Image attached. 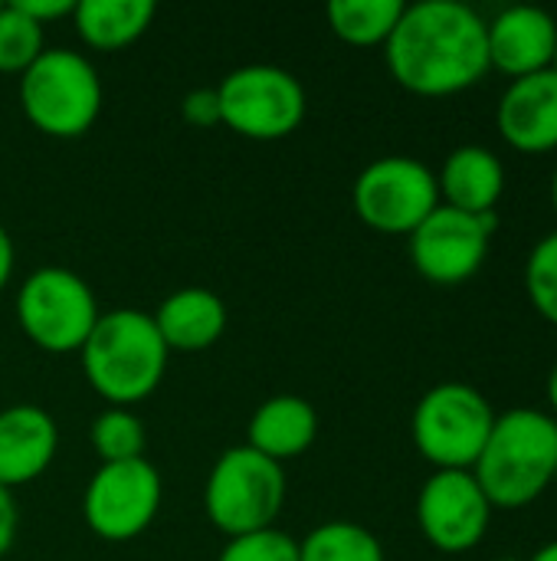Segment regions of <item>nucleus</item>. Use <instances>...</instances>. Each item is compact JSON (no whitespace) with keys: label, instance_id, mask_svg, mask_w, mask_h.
Wrapping results in <instances>:
<instances>
[{"label":"nucleus","instance_id":"ddd939ff","mask_svg":"<svg viewBox=\"0 0 557 561\" xmlns=\"http://www.w3.org/2000/svg\"><path fill=\"white\" fill-rule=\"evenodd\" d=\"M499 135L522 154L557 151V72L542 69L535 76L512 79L496 108Z\"/></svg>","mask_w":557,"mask_h":561},{"label":"nucleus","instance_id":"7ed1b4c3","mask_svg":"<svg viewBox=\"0 0 557 561\" xmlns=\"http://www.w3.org/2000/svg\"><path fill=\"white\" fill-rule=\"evenodd\" d=\"M492 510H525L555 483L557 421L538 408L496 414L492 434L473 467Z\"/></svg>","mask_w":557,"mask_h":561},{"label":"nucleus","instance_id":"412c9836","mask_svg":"<svg viewBox=\"0 0 557 561\" xmlns=\"http://www.w3.org/2000/svg\"><path fill=\"white\" fill-rule=\"evenodd\" d=\"M299 561H384L381 539L348 519L322 523L299 542Z\"/></svg>","mask_w":557,"mask_h":561},{"label":"nucleus","instance_id":"6ab92c4d","mask_svg":"<svg viewBox=\"0 0 557 561\" xmlns=\"http://www.w3.org/2000/svg\"><path fill=\"white\" fill-rule=\"evenodd\" d=\"M158 7L151 0H76L72 26L89 49L115 53L138 43Z\"/></svg>","mask_w":557,"mask_h":561},{"label":"nucleus","instance_id":"72a5a7b5","mask_svg":"<svg viewBox=\"0 0 557 561\" xmlns=\"http://www.w3.org/2000/svg\"><path fill=\"white\" fill-rule=\"evenodd\" d=\"M499 561H515V559H499Z\"/></svg>","mask_w":557,"mask_h":561},{"label":"nucleus","instance_id":"2eb2a0df","mask_svg":"<svg viewBox=\"0 0 557 561\" xmlns=\"http://www.w3.org/2000/svg\"><path fill=\"white\" fill-rule=\"evenodd\" d=\"M59 454V427L36 404H10L0 411V486L16 490L39 480Z\"/></svg>","mask_w":557,"mask_h":561},{"label":"nucleus","instance_id":"f03ea898","mask_svg":"<svg viewBox=\"0 0 557 561\" xmlns=\"http://www.w3.org/2000/svg\"><path fill=\"white\" fill-rule=\"evenodd\" d=\"M167 345L141 309L102 312L82 345V375L108 408H135L148 401L167 371Z\"/></svg>","mask_w":557,"mask_h":561},{"label":"nucleus","instance_id":"c85d7f7f","mask_svg":"<svg viewBox=\"0 0 557 561\" xmlns=\"http://www.w3.org/2000/svg\"><path fill=\"white\" fill-rule=\"evenodd\" d=\"M13 266H16V250H13V240H10L7 227L0 224V293L7 289V283L13 276Z\"/></svg>","mask_w":557,"mask_h":561},{"label":"nucleus","instance_id":"393cba45","mask_svg":"<svg viewBox=\"0 0 557 561\" xmlns=\"http://www.w3.org/2000/svg\"><path fill=\"white\" fill-rule=\"evenodd\" d=\"M217 561H299V542L282 529H259L227 539Z\"/></svg>","mask_w":557,"mask_h":561},{"label":"nucleus","instance_id":"bb28decb","mask_svg":"<svg viewBox=\"0 0 557 561\" xmlns=\"http://www.w3.org/2000/svg\"><path fill=\"white\" fill-rule=\"evenodd\" d=\"M13 7H20L33 23L46 26V23H53V20L72 16L76 0H13Z\"/></svg>","mask_w":557,"mask_h":561},{"label":"nucleus","instance_id":"423d86ee","mask_svg":"<svg viewBox=\"0 0 557 561\" xmlns=\"http://www.w3.org/2000/svg\"><path fill=\"white\" fill-rule=\"evenodd\" d=\"M496 424L489 398L463 381H443L423 391L410 417L417 454L433 470H473Z\"/></svg>","mask_w":557,"mask_h":561},{"label":"nucleus","instance_id":"dca6fc26","mask_svg":"<svg viewBox=\"0 0 557 561\" xmlns=\"http://www.w3.org/2000/svg\"><path fill=\"white\" fill-rule=\"evenodd\" d=\"M167 352H207L227 332V306L217 293L204 286L174 289L161 306L151 312Z\"/></svg>","mask_w":557,"mask_h":561},{"label":"nucleus","instance_id":"aec40b11","mask_svg":"<svg viewBox=\"0 0 557 561\" xmlns=\"http://www.w3.org/2000/svg\"><path fill=\"white\" fill-rule=\"evenodd\" d=\"M404 0H332L328 26L348 46H384L404 13Z\"/></svg>","mask_w":557,"mask_h":561},{"label":"nucleus","instance_id":"9d476101","mask_svg":"<svg viewBox=\"0 0 557 561\" xmlns=\"http://www.w3.org/2000/svg\"><path fill=\"white\" fill-rule=\"evenodd\" d=\"M164 483L151 460L98 463L82 493V519L105 542H131L161 513Z\"/></svg>","mask_w":557,"mask_h":561},{"label":"nucleus","instance_id":"f3484780","mask_svg":"<svg viewBox=\"0 0 557 561\" xmlns=\"http://www.w3.org/2000/svg\"><path fill=\"white\" fill-rule=\"evenodd\" d=\"M440 204L463 210V214H492L502 191H506V168L502 158L483 145L453 148L437 174Z\"/></svg>","mask_w":557,"mask_h":561},{"label":"nucleus","instance_id":"a211bd4d","mask_svg":"<svg viewBox=\"0 0 557 561\" xmlns=\"http://www.w3.org/2000/svg\"><path fill=\"white\" fill-rule=\"evenodd\" d=\"M315 437H318V411L312 401L299 394H276L263 401L246 427V447H253L256 454L276 463L309 454Z\"/></svg>","mask_w":557,"mask_h":561},{"label":"nucleus","instance_id":"39448f33","mask_svg":"<svg viewBox=\"0 0 557 561\" xmlns=\"http://www.w3.org/2000/svg\"><path fill=\"white\" fill-rule=\"evenodd\" d=\"M20 332L49 355L82 352L102 309L92 286L66 266L33 270L13 299Z\"/></svg>","mask_w":557,"mask_h":561},{"label":"nucleus","instance_id":"a878e982","mask_svg":"<svg viewBox=\"0 0 557 561\" xmlns=\"http://www.w3.org/2000/svg\"><path fill=\"white\" fill-rule=\"evenodd\" d=\"M181 118L187 125H194V128H213V125H220V99H217V89H210V85L190 89L181 99Z\"/></svg>","mask_w":557,"mask_h":561},{"label":"nucleus","instance_id":"f704fd0d","mask_svg":"<svg viewBox=\"0 0 557 561\" xmlns=\"http://www.w3.org/2000/svg\"><path fill=\"white\" fill-rule=\"evenodd\" d=\"M0 7H3V3H0Z\"/></svg>","mask_w":557,"mask_h":561},{"label":"nucleus","instance_id":"5701e85b","mask_svg":"<svg viewBox=\"0 0 557 561\" xmlns=\"http://www.w3.org/2000/svg\"><path fill=\"white\" fill-rule=\"evenodd\" d=\"M43 49H46L43 26L33 23L20 7L3 3L0 7V72L23 76Z\"/></svg>","mask_w":557,"mask_h":561},{"label":"nucleus","instance_id":"9b49d317","mask_svg":"<svg viewBox=\"0 0 557 561\" xmlns=\"http://www.w3.org/2000/svg\"><path fill=\"white\" fill-rule=\"evenodd\" d=\"M496 227V210L476 217L440 204L410 233V263L433 286H460L483 270Z\"/></svg>","mask_w":557,"mask_h":561},{"label":"nucleus","instance_id":"c756f323","mask_svg":"<svg viewBox=\"0 0 557 561\" xmlns=\"http://www.w3.org/2000/svg\"><path fill=\"white\" fill-rule=\"evenodd\" d=\"M548 404H552V411H555L552 417L557 421V365L552 368V375H548Z\"/></svg>","mask_w":557,"mask_h":561},{"label":"nucleus","instance_id":"2f4dec72","mask_svg":"<svg viewBox=\"0 0 557 561\" xmlns=\"http://www.w3.org/2000/svg\"><path fill=\"white\" fill-rule=\"evenodd\" d=\"M552 207H555V214H557V164H555V174H552Z\"/></svg>","mask_w":557,"mask_h":561},{"label":"nucleus","instance_id":"0eeeda50","mask_svg":"<svg viewBox=\"0 0 557 561\" xmlns=\"http://www.w3.org/2000/svg\"><path fill=\"white\" fill-rule=\"evenodd\" d=\"M282 463L256 454L246 444L223 450L204 483V513L227 539L269 529L282 513Z\"/></svg>","mask_w":557,"mask_h":561},{"label":"nucleus","instance_id":"f257e3e1","mask_svg":"<svg viewBox=\"0 0 557 561\" xmlns=\"http://www.w3.org/2000/svg\"><path fill=\"white\" fill-rule=\"evenodd\" d=\"M391 79L423 99H446L486 79V20L463 0L407 3L384 43Z\"/></svg>","mask_w":557,"mask_h":561},{"label":"nucleus","instance_id":"4468645a","mask_svg":"<svg viewBox=\"0 0 557 561\" xmlns=\"http://www.w3.org/2000/svg\"><path fill=\"white\" fill-rule=\"evenodd\" d=\"M489 39V66L506 72L509 79L535 76L552 69L557 43V20L542 7H506L492 20H486Z\"/></svg>","mask_w":557,"mask_h":561},{"label":"nucleus","instance_id":"f8f14e48","mask_svg":"<svg viewBox=\"0 0 557 561\" xmlns=\"http://www.w3.org/2000/svg\"><path fill=\"white\" fill-rule=\"evenodd\" d=\"M492 523V506L473 470H437L417 496V526L423 539L446 556L473 552Z\"/></svg>","mask_w":557,"mask_h":561},{"label":"nucleus","instance_id":"473e14b6","mask_svg":"<svg viewBox=\"0 0 557 561\" xmlns=\"http://www.w3.org/2000/svg\"><path fill=\"white\" fill-rule=\"evenodd\" d=\"M552 69L557 72V43H555V59H552Z\"/></svg>","mask_w":557,"mask_h":561},{"label":"nucleus","instance_id":"7c9ffc66","mask_svg":"<svg viewBox=\"0 0 557 561\" xmlns=\"http://www.w3.org/2000/svg\"><path fill=\"white\" fill-rule=\"evenodd\" d=\"M529 561H557V539L555 542H548V546H542Z\"/></svg>","mask_w":557,"mask_h":561},{"label":"nucleus","instance_id":"cd10ccee","mask_svg":"<svg viewBox=\"0 0 557 561\" xmlns=\"http://www.w3.org/2000/svg\"><path fill=\"white\" fill-rule=\"evenodd\" d=\"M16 526H20V513L13 503V493L0 486V559L13 549L16 539Z\"/></svg>","mask_w":557,"mask_h":561},{"label":"nucleus","instance_id":"1a4fd4ad","mask_svg":"<svg viewBox=\"0 0 557 561\" xmlns=\"http://www.w3.org/2000/svg\"><path fill=\"white\" fill-rule=\"evenodd\" d=\"M351 204L364 227L387 237H410L440 207L437 174L410 154L378 158L355 178Z\"/></svg>","mask_w":557,"mask_h":561},{"label":"nucleus","instance_id":"b1692460","mask_svg":"<svg viewBox=\"0 0 557 561\" xmlns=\"http://www.w3.org/2000/svg\"><path fill=\"white\" fill-rule=\"evenodd\" d=\"M525 293L532 309L557 325V230L542 237L525 260Z\"/></svg>","mask_w":557,"mask_h":561},{"label":"nucleus","instance_id":"20e7f679","mask_svg":"<svg viewBox=\"0 0 557 561\" xmlns=\"http://www.w3.org/2000/svg\"><path fill=\"white\" fill-rule=\"evenodd\" d=\"M20 108L46 138H82L102 115L105 89L92 59L69 46H49L20 76Z\"/></svg>","mask_w":557,"mask_h":561},{"label":"nucleus","instance_id":"4be33fe9","mask_svg":"<svg viewBox=\"0 0 557 561\" xmlns=\"http://www.w3.org/2000/svg\"><path fill=\"white\" fill-rule=\"evenodd\" d=\"M144 424L131 408H105L92 424V447L102 463H121L144 457Z\"/></svg>","mask_w":557,"mask_h":561},{"label":"nucleus","instance_id":"6e6552de","mask_svg":"<svg viewBox=\"0 0 557 561\" xmlns=\"http://www.w3.org/2000/svg\"><path fill=\"white\" fill-rule=\"evenodd\" d=\"M220 125L250 141H279L305 118V89L295 72L272 62H250L217 85Z\"/></svg>","mask_w":557,"mask_h":561}]
</instances>
